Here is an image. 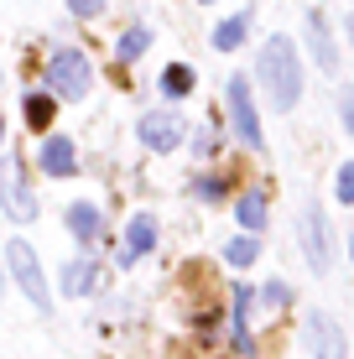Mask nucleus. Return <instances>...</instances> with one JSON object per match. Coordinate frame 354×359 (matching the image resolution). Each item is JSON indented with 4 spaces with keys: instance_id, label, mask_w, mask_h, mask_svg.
<instances>
[{
    "instance_id": "14",
    "label": "nucleus",
    "mask_w": 354,
    "mask_h": 359,
    "mask_svg": "<svg viewBox=\"0 0 354 359\" xmlns=\"http://www.w3.org/2000/svg\"><path fill=\"white\" fill-rule=\"evenodd\" d=\"M245 32H250V16H229V21H219V27H214V47H219V53H235V47L245 42Z\"/></svg>"
},
{
    "instance_id": "4",
    "label": "nucleus",
    "mask_w": 354,
    "mask_h": 359,
    "mask_svg": "<svg viewBox=\"0 0 354 359\" xmlns=\"http://www.w3.org/2000/svg\"><path fill=\"white\" fill-rule=\"evenodd\" d=\"M302 349H308V359H349V339H344V328H339V318H328L323 307H313V313L302 318Z\"/></svg>"
},
{
    "instance_id": "10",
    "label": "nucleus",
    "mask_w": 354,
    "mask_h": 359,
    "mask_svg": "<svg viewBox=\"0 0 354 359\" xmlns=\"http://www.w3.org/2000/svg\"><path fill=\"white\" fill-rule=\"evenodd\" d=\"M308 47H313V57H318V68L328 79H339V47H334V36H328L323 11H308Z\"/></svg>"
},
{
    "instance_id": "16",
    "label": "nucleus",
    "mask_w": 354,
    "mask_h": 359,
    "mask_svg": "<svg viewBox=\"0 0 354 359\" xmlns=\"http://www.w3.org/2000/svg\"><path fill=\"white\" fill-rule=\"evenodd\" d=\"M162 94H167V99L193 94V68H188V63H172V68L162 73Z\"/></svg>"
},
{
    "instance_id": "28",
    "label": "nucleus",
    "mask_w": 354,
    "mask_h": 359,
    "mask_svg": "<svg viewBox=\"0 0 354 359\" xmlns=\"http://www.w3.org/2000/svg\"><path fill=\"white\" fill-rule=\"evenodd\" d=\"M349 255H354V240H349Z\"/></svg>"
},
{
    "instance_id": "23",
    "label": "nucleus",
    "mask_w": 354,
    "mask_h": 359,
    "mask_svg": "<svg viewBox=\"0 0 354 359\" xmlns=\"http://www.w3.org/2000/svg\"><path fill=\"white\" fill-rule=\"evenodd\" d=\"M68 11H73V16H100L104 0H68Z\"/></svg>"
},
{
    "instance_id": "13",
    "label": "nucleus",
    "mask_w": 354,
    "mask_h": 359,
    "mask_svg": "<svg viewBox=\"0 0 354 359\" xmlns=\"http://www.w3.org/2000/svg\"><path fill=\"white\" fill-rule=\"evenodd\" d=\"M94 287H100V266H94L89 255H79V261L63 266V292L68 297H89Z\"/></svg>"
},
{
    "instance_id": "19",
    "label": "nucleus",
    "mask_w": 354,
    "mask_h": 359,
    "mask_svg": "<svg viewBox=\"0 0 354 359\" xmlns=\"http://www.w3.org/2000/svg\"><path fill=\"white\" fill-rule=\"evenodd\" d=\"M27 120H32V130H47L53 126V99L47 94H27Z\"/></svg>"
},
{
    "instance_id": "15",
    "label": "nucleus",
    "mask_w": 354,
    "mask_h": 359,
    "mask_svg": "<svg viewBox=\"0 0 354 359\" xmlns=\"http://www.w3.org/2000/svg\"><path fill=\"white\" fill-rule=\"evenodd\" d=\"M235 219H240V224H245L250 234H261V224H266V198H261V193H240Z\"/></svg>"
},
{
    "instance_id": "22",
    "label": "nucleus",
    "mask_w": 354,
    "mask_h": 359,
    "mask_svg": "<svg viewBox=\"0 0 354 359\" xmlns=\"http://www.w3.org/2000/svg\"><path fill=\"white\" fill-rule=\"evenodd\" d=\"M266 302H271V307H287V302H292V292L282 287V281H266Z\"/></svg>"
},
{
    "instance_id": "7",
    "label": "nucleus",
    "mask_w": 354,
    "mask_h": 359,
    "mask_svg": "<svg viewBox=\"0 0 354 359\" xmlns=\"http://www.w3.org/2000/svg\"><path fill=\"white\" fill-rule=\"evenodd\" d=\"M182 141H188V126H182L172 109H151V115H141V146H146V151H177Z\"/></svg>"
},
{
    "instance_id": "2",
    "label": "nucleus",
    "mask_w": 354,
    "mask_h": 359,
    "mask_svg": "<svg viewBox=\"0 0 354 359\" xmlns=\"http://www.w3.org/2000/svg\"><path fill=\"white\" fill-rule=\"evenodd\" d=\"M47 89L57 99H83L94 89V63L79 53V47H57V53L47 57Z\"/></svg>"
},
{
    "instance_id": "1",
    "label": "nucleus",
    "mask_w": 354,
    "mask_h": 359,
    "mask_svg": "<svg viewBox=\"0 0 354 359\" xmlns=\"http://www.w3.org/2000/svg\"><path fill=\"white\" fill-rule=\"evenodd\" d=\"M255 79H261L271 109H292V104H297V94H302V63H297L292 36H271V42L261 47V57H255Z\"/></svg>"
},
{
    "instance_id": "9",
    "label": "nucleus",
    "mask_w": 354,
    "mask_h": 359,
    "mask_svg": "<svg viewBox=\"0 0 354 359\" xmlns=\"http://www.w3.org/2000/svg\"><path fill=\"white\" fill-rule=\"evenodd\" d=\"M36 162H42L47 177H73V172H79V151H73L68 135H42V151H36Z\"/></svg>"
},
{
    "instance_id": "5",
    "label": "nucleus",
    "mask_w": 354,
    "mask_h": 359,
    "mask_svg": "<svg viewBox=\"0 0 354 359\" xmlns=\"http://www.w3.org/2000/svg\"><path fill=\"white\" fill-rule=\"evenodd\" d=\"M6 266H11V276L21 281L27 302L47 313V302H53V297H47V276H42V261H36V250H32L27 240H11V245H6Z\"/></svg>"
},
{
    "instance_id": "27",
    "label": "nucleus",
    "mask_w": 354,
    "mask_h": 359,
    "mask_svg": "<svg viewBox=\"0 0 354 359\" xmlns=\"http://www.w3.org/2000/svg\"><path fill=\"white\" fill-rule=\"evenodd\" d=\"M0 287H6V271H0Z\"/></svg>"
},
{
    "instance_id": "29",
    "label": "nucleus",
    "mask_w": 354,
    "mask_h": 359,
    "mask_svg": "<svg viewBox=\"0 0 354 359\" xmlns=\"http://www.w3.org/2000/svg\"><path fill=\"white\" fill-rule=\"evenodd\" d=\"M203 6H214V0H203Z\"/></svg>"
},
{
    "instance_id": "26",
    "label": "nucleus",
    "mask_w": 354,
    "mask_h": 359,
    "mask_svg": "<svg viewBox=\"0 0 354 359\" xmlns=\"http://www.w3.org/2000/svg\"><path fill=\"white\" fill-rule=\"evenodd\" d=\"M0 141H6V120H0Z\"/></svg>"
},
{
    "instance_id": "6",
    "label": "nucleus",
    "mask_w": 354,
    "mask_h": 359,
    "mask_svg": "<svg viewBox=\"0 0 354 359\" xmlns=\"http://www.w3.org/2000/svg\"><path fill=\"white\" fill-rule=\"evenodd\" d=\"M0 208H6L16 224L36 219V193L27 188V172H21L16 156H0Z\"/></svg>"
},
{
    "instance_id": "17",
    "label": "nucleus",
    "mask_w": 354,
    "mask_h": 359,
    "mask_svg": "<svg viewBox=\"0 0 354 359\" xmlns=\"http://www.w3.org/2000/svg\"><path fill=\"white\" fill-rule=\"evenodd\" d=\"M255 255H261L255 234H240V240H229V245H224V261H229V266H240V271H245V266L255 261Z\"/></svg>"
},
{
    "instance_id": "21",
    "label": "nucleus",
    "mask_w": 354,
    "mask_h": 359,
    "mask_svg": "<svg viewBox=\"0 0 354 359\" xmlns=\"http://www.w3.org/2000/svg\"><path fill=\"white\" fill-rule=\"evenodd\" d=\"M193 193H198L203 203H219V198H224V182H219V177H198V182H193Z\"/></svg>"
},
{
    "instance_id": "20",
    "label": "nucleus",
    "mask_w": 354,
    "mask_h": 359,
    "mask_svg": "<svg viewBox=\"0 0 354 359\" xmlns=\"http://www.w3.org/2000/svg\"><path fill=\"white\" fill-rule=\"evenodd\" d=\"M334 198H339V203H354V162L339 167V177H334Z\"/></svg>"
},
{
    "instance_id": "25",
    "label": "nucleus",
    "mask_w": 354,
    "mask_h": 359,
    "mask_svg": "<svg viewBox=\"0 0 354 359\" xmlns=\"http://www.w3.org/2000/svg\"><path fill=\"white\" fill-rule=\"evenodd\" d=\"M344 32H349V42H354V16H349V21H344Z\"/></svg>"
},
{
    "instance_id": "11",
    "label": "nucleus",
    "mask_w": 354,
    "mask_h": 359,
    "mask_svg": "<svg viewBox=\"0 0 354 359\" xmlns=\"http://www.w3.org/2000/svg\"><path fill=\"white\" fill-rule=\"evenodd\" d=\"M151 245H156V219L151 214H136L125 224V245H120V266H136L141 255H151Z\"/></svg>"
},
{
    "instance_id": "8",
    "label": "nucleus",
    "mask_w": 354,
    "mask_h": 359,
    "mask_svg": "<svg viewBox=\"0 0 354 359\" xmlns=\"http://www.w3.org/2000/svg\"><path fill=\"white\" fill-rule=\"evenodd\" d=\"M229 120H235V130H240V141H245V146H261V120H255L250 83L245 79H229Z\"/></svg>"
},
{
    "instance_id": "12",
    "label": "nucleus",
    "mask_w": 354,
    "mask_h": 359,
    "mask_svg": "<svg viewBox=\"0 0 354 359\" xmlns=\"http://www.w3.org/2000/svg\"><path fill=\"white\" fill-rule=\"evenodd\" d=\"M68 229H73V240L89 250V245L104 234V219H100V208H94V203H73L68 208Z\"/></svg>"
},
{
    "instance_id": "18",
    "label": "nucleus",
    "mask_w": 354,
    "mask_h": 359,
    "mask_svg": "<svg viewBox=\"0 0 354 359\" xmlns=\"http://www.w3.org/2000/svg\"><path fill=\"white\" fill-rule=\"evenodd\" d=\"M146 47H151V32H146V27H130V32H125V36L115 42V53L125 57V63H136V57L146 53Z\"/></svg>"
},
{
    "instance_id": "24",
    "label": "nucleus",
    "mask_w": 354,
    "mask_h": 359,
    "mask_svg": "<svg viewBox=\"0 0 354 359\" xmlns=\"http://www.w3.org/2000/svg\"><path fill=\"white\" fill-rule=\"evenodd\" d=\"M339 109H344V130H354V89H339Z\"/></svg>"
},
{
    "instance_id": "3",
    "label": "nucleus",
    "mask_w": 354,
    "mask_h": 359,
    "mask_svg": "<svg viewBox=\"0 0 354 359\" xmlns=\"http://www.w3.org/2000/svg\"><path fill=\"white\" fill-rule=\"evenodd\" d=\"M297 240H302V255H308V266L323 271L334 266V229H328V214L318 203H302V214H297Z\"/></svg>"
}]
</instances>
